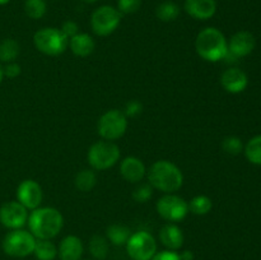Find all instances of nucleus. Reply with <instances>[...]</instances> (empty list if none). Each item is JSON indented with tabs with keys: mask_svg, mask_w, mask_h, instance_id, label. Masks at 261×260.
<instances>
[{
	"mask_svg": "<svg viewBox=\"0 0 261 260\" xmlns=\"http://www.w3.org/2000/svg\"><path fill=\"white\" fill-rule=\"evenodd\" d=\"M28 231L37 240H53L64 227V217L54 206H38L28 214Z\"/></svg>",
	"mask_w": 261,
	"mask_h": 260,
	"instance_id": "obj_1",
	"label": "nucleus"
},
{
	"mask_svg": "<svg viewBox=\"0 0 261 260\" xmlns=\"http://www.w3.org/2000/svg\"><path fill=\"white\" fill-rule=\"evenodd\" d=\"M148 184L163 194H175L184 185V173L178 166L166 160H160L147 170Z\"/></svg>",
	"mask_w": 261,
	"mask_h": 260,
	"instance_id": "obj_2",
	"label": "nucleus"
},
{
	"mask_svg": "<svg viewBox=\"0 0 261 260\" xmlns=\"http://www.w3.org/2000/svg\"><path fill=\"white\" fill-rule=\"evenodd\" d=\"M195 50L203 60L218 63L226 58L228 53V42L218 28L206 27L196 36Z\"/></svg>",
	"mask_w": 261,
	"mask_h": 260,
	"instance_id": "obj_3",
	"label": "nucleus"
},
{
	"mask_svg": "<svg viewBox=\"0 0 261 260\" xmlns=\"http://www.w3.org/2000/svg\"><path fill=\"white\" fill-rule=\"evenodd\" d=\"M120 155L121 152L116 143L102 139L89 147L87 160L94 171H106L119 162Z\"/></svg>",
	"mask_w": 261,
	"mask_h": 260,
	"instance_id": "obj_4",
	"label": "nucleus"
},
{
	"mask_svg": "<svg viewBox=\"0 0 261 260\" xmlns=\"http://www.w3.org/2000/svg\"><path fill=\"white\" fill-rule=\"evenodd\" d=\"M33 45L40 53L47 56H59L68 48L69 38L60 28H41L33 35Z\"/></svg>",
	"mask_w": 261,
	"mask_h": 260,
	"instance_id": "obj_5",
	"label": "nucleus"
},
{
	"mask_svg": "<svg viewBox=\"0 0 261 260\" xmlns=\"http://www.w3.org/2000/svg\"><path fill=\"white\" fill-rule=\"evenodd\" d=\"M36 240L37 239L27 229H10L3 239V251L8 256L25 257L33 254Z\"/></svg>",
	"mask_w": 261,
	"mask_h": 260,
	"instance_id": "obj_6",
	"label": "nucleus"
},
{
	"mask_svg": "<svg viewBox=\"0 0 261 260\" xmlns=\"http://www.w3.org/2000/svg\"><path fill=\"white\" fill-rule=\"evenodd\" d=\"M127 125H129V120L124 111L112 109L105 112L99 117L98 124H97V132L103 140L115 142L124 137L127 130Z\"/></svg>",
	"mask_w": 261,
	"mask_h": 260,
	"instance_id": "obj_7",
	"label": "nucleus"
},
{
	"mask_svg": "<svg viewBox=\"0 0 261 260\" xmlns=\"http://www.w3.org/2000/svg\"><path fill=\"white\" fill-rule=\"evenodd\" d=\"M122 14L117 8L111 5H102L97 8L91 15V27L94 35L106 37L112 35L121 22Z\"/></svg>",
	"mask_w": 261,
	"mask_h": 260,
	"instance_id": "obj_8",
	"label": "nucleus"
},
{
	"mask_svg": "<svg viewBox=\"0 0 261 260\" xmlns=\"http://www.w3.org/2000/svg\"><path fill=\"white\" fill-rule=\"evenodd\" d=\"M157 213L168 223H177L184 221L189 214V204L176 194H163L155 204Z\"/></svg>",
	"mask_w": 261,
	"mask_h": 260,
	"instance_id": "obj_9",
	"label": "nucleus"
},
{
	"mask_svg": "<svg viewBox=\"0 0 261 260\" xmlns=\"http://www.w3.org/2000/svg\"><path fill=\"white\" fill-rule=\"evenodd\" d=\"M125 246L127 255L133 260H152L157 254V241L147 231L132 233Z\"/></svg>",
	"mask_w": 261,
	"mask_h": 260,
	"instance_id": "obj_10",
	"label": "nucleus"
},
{
	"mask_svg": "<svg viewBox=\"0 0 261 260\" xmlns=\"http://www.w3.org/2000/svg\"><path fill=\"white\" fill-rule=\"evenodd\" d=\"M28 221V209L18 200H10L0 206V223L9 229L23 228Z\"/></svg>",
	"mask_w": 261,
	"mask_h": 260,
	"instance_id": "obj_11",
	"label": "nucleus"
},
{
	"mask_svg": "<svg viewBox=\"0 0 261 260\" xmlns=\"http://www.w3.org/2000/svg\"><path fill=\"white\" fill-rule=\"evenodd\" d=\"M43 199V191L40 184L32 178L23 180L17 188V200L28 211L37 209Z\"/></svg>",
	"mask_w": 261,
	"mask_h": 260,
	"instance_id": "obj_12",
	"label": "nucleus"
},
{
	"mask_svg": "<svg viewBox=\"0 0 261 260\" xmlns=\"http://www.w3.org/2000/svg\"><path fill=\"white\" fill-rule=\"evenodd\" d=\"M256 41L252 33L247 31H240L234 33L228 42V53L226 56H232L233 59L245 58L254 51Z\"/></svg>",
	"mask_w": 261,
	"mask_h": 260,
	"instance_id": "obj_13",
	"label": "nucleus"
},
{
	"mask_svg": "<svg viewBox=\"0 0 261 260\" xmlns=\"http://www.w3.org/2000/svg\"><path fill=\"white\" fill-rule=\"evenodd\" d=\"M120 175L127 183L139 184L147 176V167L140 158L129 155L120 163Z\"/></svg>",
	"mask_w": 261,
	"mask_h": 260,
	"instance_id": "obj_14",
	"label": "nucleus"
},
{
	"mask_svg": "<svg viewBox=\"0 0 261 260\" xmlns=\"http://www.w3.org/2000/svg\"><path fill=\"white\" fill-rule=\"evenodd\" d=\"M221 84L228 93L237 94L246 89L249 78L246 73L239 68H228L222 73Z\"/></svg>",
	"mask_w": 261,
	"mask_h": 260,
	"instance_id": "obj_15",
	"label": "nucleus"
},
{
	"mask_svg": "<svg viewBox=\"0 0 261 260\" xmlns=\"http://www.w3.org/2000/svg\"><path fill=\"white\" fill-rule=\"evenodd\" d=\"M185 12L198 20H208L216 14V0H185Z\"/></svg>",
	"mask_w": 261,
	"mask_h": 260,
	"instance_id": "obj_16",
	"label": "nucleus"
},
{
	"mask_svg": "<svg viewBox=\"0 0 261 260\" xmlns=\"http://www.w3.org/2000/svg\"><path fill=\"white\" fill-rule=\"evenodd\" d=\"M83 251L82 240L75 235H69L61 240L58 247V256L60 260H81Z\"/></svg>",
	"mask_w": 261,
	"mask_h": 260,
	"instance_id": "obj_17",
	"label": "nucleus"
},
{
	"mask_svg": "<svg viewBox=\"0 0 261 260\" xmlns=\"http://www.w3.org/2000/svg\"><path fill=\"white\" fill-rule=\"evenodd\" d=\"M160 241L167 250L177 251L184 245V232L176 223H167L160 229Z\"/></svg>",
	"mask_w": 261,
	"mask_h": 260,
	"instance_id": "obj_18",
	"label": "nucleus"
},
{
	"mask_svg": "<svg viewBox=\"0 0 261 260\" xmlns=\"http://www.w3.org/2000/svg\"><path fill=\"white\" fill-rule=\"evenodd\" d=\"M68 47L78 58H87L93 54L94 48H96V41L88 33L79 32L78 35L69 40Z\"/></svg>",
	"mask_w": 261,
	"mask_h": 260,
	"instance_id": "obj_19",
	"label": "nucleus"
},
{
	"mask_svg": "<svg viewBox=\"0 0 261 260\" xmlns=\"http://www.w3.org/2000/svg\"><path fill=\"white\" fill-rule=\"evenodd\" d=\"M130 236H132V231H130L129 227L124 226V224L115 223L107 227L106 229V239L109 240V242H111L112 245H116V246L126 245Z\"/></svg>",
	"mask_w": 261,
	"mask_h": 260,
	"instance_id": "obj_20",
	"label": "nucleus"
},
{
	"mask_svg": "<svg viewBox=\"0 0 261 260\" xmlns=\"http://www.w3.org/2000/svg\"><path fill=\"white\" fill-rule=\"evenodd\" d=\"M74 185L79 191L88 193L97 185V173L93 168H84L79 171L74 178Z\"/></svg>",
	"mask_w": 261,
	"mask_h": 260,
	"instance_id": "obj_21",
	"label": "nucleus"
},
{
	"mask_svg": "<svg viewBox=\"0 0 261 260\" xmlns=\"http://www.w3.org/2000/svg\"><path fill=\"white\" fill-rule=\"evenodd\" d=\"M33 255L37 260H55L58 257V247L51 240H36Z\"/></svg>",
	"mask_w": 261,
	"mask_h": 260,
	"instance_id": "obj_22",
	"label": "nucleus"
},
{
	"mask_svg": "<svg viewBox=\"0 0 261 260\" xmlns=\"http://www.w3.org/2000/svg\"><path fill=\"white\" fill-rule=\"evenodd\" d=\"M20 53V45L14 38H5L0 42V63H13Z\"/></svg>",
	"mask_w": 261,
	"mask_h": 260,
	"instance_id": "obj_23",
	"label": "nucleus"
},
{
	"mask_svg": "<svg viewBox=\"0 0 261 260\" xmlns=\"http://www.w3.org/2000/svg\"><path fill=\"white\" fill-rule=\"evenodd\" d=\"M89 252L96 260H105L109 255V240L101 235H94L89 240Z\"/></svg>",
	"mask_w": 261,
	"mask_h": 260,
	"instance_id": "obj_24",
	"label": "nucleus"
},
{
	"mask_svg": "<svg viewBox=\"0 0 261 260\" xmlns=\"http://www.w3.org/2000/svg\"><path fill=\"white\" fill-rule=\"evenodd\" d=\"M178 14H180V7L171 0L161 3L155 9V15L162 22H173L177 19Z\"/></svg>",
	"mask_w": 261,
	"mask_h": 260,
	"instance_id": "obj_25",
	"label": "nucleus"
},
{
	"mask_svg": "<svg viewBox=\"0 0 261 260\" xmlns=\"http://www.w3.org/2000/svg\"><path fill=\"white\" fill-rule=\"evenodd\" d=\"M189 213L195 216H205L213 208V201L206 195H196L189 201Z\"/></svg>",
	"mask_w": 261,
	"mask_h": 260,
	"instance_id": "obj_26",
	"label": "nucleus"
},
{
	"mask_svg": "<svg viewBox=\"0 0 261 260\" xmlns=\"http://www.w3.org/2000/svg\"><path fill=\"white\" fill-rule=\"evenodd\" d=\"M244 150L249 162L261 166V134L251 138L244 147Z\"/></svg>",
	"mask_w": 261,
	"mask_h": 260,
	"instance_id": "obj_27",
	"label": "nucleus"
},
{
	"mask_svg": "<svg viewBox=\"0 0 261 260\" xmlns=\"http://www.w3.org/2000/svg\"><path fill=\"white\" fill-rule=\"evenodd\" d=\"M47 5L45 0H25L24 12L31 19H41L46 14Z\"/></svg>",
	"mask_w": 261,
	"mask_h": 260,
	"instance_id": "obj_28",
	"label": "nucleus"
},
{
	"mask_svg": "<svg viewBox=\"0 0 261 260\" xmlns=\"http://www.w3.org/2000/svg\"><path fill=\"white\" fill-rule=\"evenodd\" d=\"M222 149L231 155H237L244 150V144L239 137H226L222 140Z\"/></svg>",
	"mask_w": 261,
	"mask_h": 260,
	"instance_id": "obj_29",
	"label": "nucleus"
},
{
	"mask_svg": "<svg viewBox=\"0 0 261 260\" xmlns=\"http://www.w3.org/2000/svg\"><path fill=\"white\" fill-rule=\"evenodd\" d=\"M153 190L154 189L149 185V184H140L133 191V199L137 203H147L153 195Z\"/></svg>",
	"mask_w": 261,
	"mask_h": 260,
	"instance_id": "obj_30",
	"label": "nucleus"
},
{
	"mask_svg": "<svg viewBox=\"0 0 261 260\" xmlns=\"http://www.w3.org/2000/svg\"><path fill=\"white\" fill-rule=\"evenodd\" d=\"M142 7V0H117V10L121 14H134Z\"/></svg>",
	"mask_w": 261,
	"mask_h": 260,
	"instance_id": "obj_31",
	"label": "nucleus"
},
{
	"mask_svg": "<svg viewBox=\"0 0 261 260\" xmlns=\"http://www.w3.org/2000/svg\"><path fill=\"white\" fill-rule=\"evenodd\" d=\"M142 111H143V105L140 103L139 101L133 99V101H129L126 103V106H125V110H124V114L126 115V117L129 119V117L139 116V115L142 114Z\"/></svg>",
	"mask_w": 261,
	"mask_h": 260,
	"instance_id": "obj_32",
	"label": "nucleus"
},
{
	"mask_svg": "<svg viewBox=\"0 0 261 260\" xmlns=\"http://www.w3.org/2000/svg\"><path fill=\"white\" fill-rule=\"evenodd\" d=\"M3 71H4V76L9 79H14L20 75L22 68H20V65L17 61H13V63L5 64V66H3Z\"/></svg>",
	"mask_w": 261,
	"mask_h": 260,
	"instance_id": "obj_33",
	"label": "nucleus"
},
{
	"mask_svg": "<svg viewBox=\"0 0 261 260\" xmlns=\"http://www.w3.org/2000/svg\"><path fill=\"white\" fill-rule=\"evenodd\" d=\"M60 30H61V32H63L64 35L69 38V40L79 33V27H78V24L74 22V20H65V22L63 23V25H61Z\"/></svg>",
	"mask_w": 261,
	"mask_h": 260,
	"instance_id": "obj_34",
	"label": "nucleus"
},
{
	"mask_svg": "<svg viewBox=\"0 0 261 260\" xmlns=\"http://www.w3.org/2000/svg\"><path fill=\"white\" fill-rule=\"evenodd\" d=\"M152 260H181L180 254L177 251H172V250H163V251L157 252Z\"/></svg>",
	"mask_w": 261,
	"mask_h": 260,
	"instance_id": "obj_35",
	"label": "nucleus"
},
{
	"mask_svg": "<svg viewBox=\"0 0 261 260\" xmlns=\"http://www.w3.org/2000/svg\"><path fill=\"white\" fill-rule=\"evenodd\" d=\"M181 260H194V252L190 250H184L180 254Z\"/></svg>",
	"mask_w": 261,
	"mask_h": 260,
	"instance_id": "obj_36",
	"label": "nucleus"
},
{
	"mask_svg": "<svg viewBox=\"0 0 261 260\" xmlns=\"http://www.w3.org/2000/svg\"><path fill=\"white\" fill-rule=\"evenodd\" d=\"M3 79H4V71H3V65L0 64V84H2Z\"/></svg>",
	"mask_w": 261,
	"mask_h": 260,
	"instance_id": "obj_37",
	"label": "nucleus"
},
{
	"mask_svg": "<svg viewBox=\"0 0 261 260\" xmlns=\"http://www.w3.org/2000/svg\"><path fill=\"white\" fill-rule=\"evenodd\" d=\"M83 3H87V4H93V3L98 2V0H82Z\"/></svg>",
	"mask_w": 261,
	"mask_h": 260,
	"instance_id": "obj_38",
	"label": "nucleus"
},
{
	"mask_svg": "<svg viewBox=\"0 0 261 260\" xmlns=\"http://www.w3.org/2000/svg\"><path fill=\"white\" fill-rule=\"evenodd\" d=\"M10 0H0V5H5V4H8Z\"/></svg>",
	"mask_w": 261,
	"mask_h": 260,
	"instance_id": "obj_39",
	"label": "nucleus"
}]
</instances>
